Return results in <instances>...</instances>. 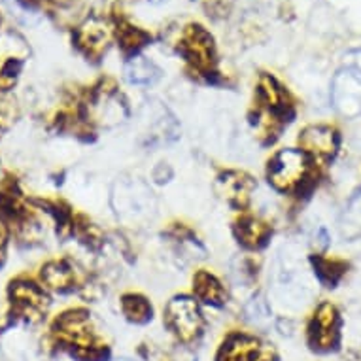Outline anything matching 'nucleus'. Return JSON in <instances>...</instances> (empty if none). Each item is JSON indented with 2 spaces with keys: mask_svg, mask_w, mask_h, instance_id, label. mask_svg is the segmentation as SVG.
I'll list each match as a JSON object with an SVG mask.
<instances>
[{
  "mask_svg": "<svg viewBox=\"0 0 361 361\" xmlns=\"http://www.w3.org/2000/svg\"><path fill=\"white\" fill-rule=\"evenodd\" d=\"M310 157L302 149L286 148L271 157L267 166L269 184L276 191L290 193L301 191V188L310 180Z\"/></svg>",
  "mask_w": 361,
  "mask_h": 361,
  "instance_id": "obj_1",
  "label": "nucleus"
},
{
  "mask_svg": "<svg viewBox=\"0 0 361 361\" xmlns=\"http://www.w3.org/2000/svg\"><path fill=\"white\" fill-rule=\"evenodd\" d=\"M112 202L125 224H142L155 212V197L140 180H121L116 184Z\"/></svg>",
  "mask_w": 361,
  "mask_h": 361,
  "instance_id": "obj_2",
  "label": "nucleus"
},
{
  "mask_svg": "<svg viewBox=\"0 0 361 361\" xmlns=\"http://www.w3.org/2000/svg\"><path fill=\"white\" fill-rule=\"evenodd\" d=\"M165 324L169 331L180 341L190 344L202 335L204 318L195 297L178 295L166 302Z\"/></svg>",
  "mask_w": 361,
  "mask_h": 361,
  "instance_id": "obj_3",
  "label": "nucleus"
},
{
  "mask_svg": "<svg viewBox=\"0 0 361 361\" xmlns=\"http://www.w3.org/2000/svg\"><path fill=\"white\" fill-rule=\"evenodd\" d=\"M55 333L61 338V343L71 346L72 354L78 355L85 350L101 348L97 343V333L91 322V314L85 310H68L61 314L55 322Z\"/></svg>",
  "mask_w": 361,
  "mask_h": 361,
  "instance_id": "obj_4",
  "label": "nucleus"
},
{
  "mask_svg": "<svg viewBox=\"0 0 361 361\" xmlns=\"http://www.w3.org/2000/svg\"><path fill=\"white\" fill-rule=\"evenodd\" d=\"M127 106L121 101L116 85L106 87V83H102L101 87L95 89V93L91 97L87 104V121H93L102 127H116L127 118Z\"/></svg>",
  "mask_w": 361,
  "mask_h": 361,
  "instance_id": "obj_5",
  "label": "nucleus"
},
{
  "mask_svg": "<svg viewBox=\"0 0 361 361\" xmlns=\"http://www.w3.org/2000/svg\"><path fill=\"white\" fill-rule=\"evenodd\" d=\"M218 361H276V352L271 344L244 333H235L219 350Z\"/></svg>",
  "mask_w": 361,
  "mask_h": 361,
  "instance_id": "obj_6",
  "label": "nucleus"
},
{
  "mask_svg": "<svg viewBox=\"0 0 361 361\" xmlns=\"http://www.w3.org/2000/svg\"><path fill=\"white\" fill-rule=\"evenodd\" d=\"M338 327H341V320H338L337 308L333 307L331 302H322L320 307L316 308L310 327H308L312 348L318 352H331L337 348L338 337H341Z\"/></svg>",
  "mask_w": 361,
  "mask_h": 361,
  "instance_id": "obj_7",
  "label": "nucleus"
},
{
  "mask_svg": "<svg viewBox=\"0 0 361 361\" xmlns=\"http://www.w3.org/2000/svg\"><path fill=\"white\" fill-rule=\"evenodd\" d=\"M180 54L195 65L201 72L210 74L214 63H216V51H214L212 36L199 25H191L180 40Z\"/></svg>",
  "mask_w": 361,
  "mask_h": 361,
  "instance_id": "obj_8",
  "label": "nucleus"
},
{
  "mask_svg": "<svg viewBox=\"0 0 361 361\" xmlns=\"http://www.w3.org/2000/svg\"><path fill=\"white\" fill-rule=\"evenodd\" d=\"M299 146L314 161H329L338 149V133L329 125H308L299 133Z\"/></svg>",
  "mask_w": 361,
  "mask_h": 361,
  "instance_id": "obj_9",
  "label": "nucleus"
},
{
  "mask_svg": "<svg viewBox=\"0 0 361 361\" xmlns=\"http://www.w3.org/2000/svg\"><path fill=\"white\" fill-rule=\"evenodd\" d=\"M10 297L18 316L29 322L40 320V316L48 307V297L44 290L30 280H16L10 288Z\"/></svg>",
  "mask_w": 361,
  "mask_h": 361,
  "instance_id": "obj_10",
  "label": "nucleus"
},
{
  "mask_svg": "<svg viewBox=\"0 0 361 361\" xmlns=\"http://www.w3.org/2000/svg\"><path fill=\"white\" fill-rule=\"evenodd\" d=\"M112 40V29L102 18H89L74 32V42L78 49L89 59H99L108 49V44Z\"/></svg>",
  "mask_w": 361,
  "mask_h": 361,
  "instance_id": "obj_11",
  "label": "nucleus"
},
{
  "mask_svg": "<svg viewBox=\"0 0 361 361\" xmlns=\"http://www.w3.org/2000/svg\"><path fill=\"white\" fill-rule=\"evenodd\" d=\"M216 190L227 204L244 208L252 199L255 180L243 171H225L216 180Z\"/></svg>",
  "mask_w": 361,
  "mask_h": 361,
  "instance_id": "obj_12",
  "label": "nucleus"
},
{
  "mask_svg": "<svg viewBox=\"0 0 361 361\" xmlns=\"http://www.w3.org/2000/svg\"><path fill=\"white\" fill-rule=\"evenodd\" d=\"M333 104L343 116L361 114V74L343 72L333 85Z\"/></svg>",
  "mask_w": 361,
  "mask_h": 361,
  "instance_id": "obj_13",
  "label": "nucleus"
},
{
  "mask_svg": "<svg viewBox=\"0 0 361 361\" xmlns=\"http://www.w3.org/2000/svg\"><path fill=\"white\" fill-rule=\"evenodd\" d=\"M257 106L291 116V102L288 91L269 74L261 76L259 83H257Z\"/></svg>",
  "mask_w": 361,
  "mask_h": 361,
  "instance_id": "obj_14",
  "label": "nucleus"
},
{
  "mask_svg": "<svg viewBox=\"0 0 361 361\" xmlns=\"http://www.w3.org/2000/svg\"><path fill=\"white\" fill-rule=\"evenodd\" d=\"M40 279L42 284L49 290L66 293V291L74 290V286H76V271L68 261H49L42 267Z\"/></svg>",
  "mask_w": 361,
  "mask_h": 361,
  "instance_id": "obj_15",
  "label": "nucleus"
},
{
  "mask_svg": "<svg viewBox=\"0 0 361 361\" xmlns=\"http://www.w3.org/2000/svg\"><path fill=\"white\" fill-rule=\"evenodd\" d=\"M238 243L250 250H257L265 246L267 238L271 237V225L255 216H243L235 225Z\"/></svg>",
  "mask_w": 361,
  "mask_h": 361,
  "instance_id": "obj_16",
  "label": "nucleus"
},
{
  "mask_svg": "<svg viewBox=\"0 0 361 361\" xmlns=\"http://www.w3.org/2000/svg\"><path fill=\"white\" fill-rule=\"evenodd\" d=\"M193 293L197 301L210 305V307H221L227 299V291L221 280L208 271H199L193 276Z\"/></svg>",
  "mask_w": 361,
  "mask_h": 361,
  "instance_id": "obj_17",
  "label": "nucleus"
},
{
  "mask_svg": "<svg viewBox=\"0 0 361 361\" xmlns=\"http://www.w3.org/2000/svg\"><path fill=\"white\" fill-rule=\"evenodd\" d=\"M125 78L133 85H154L161 78L159 66L142 55H133L125 65Z\"/></svg>",
  "mask_w": 361,
  "mask_h": 361,
  "instance_id": "obj_18",
  "label": "nucleus"
},
{
  "mask_svg": "<svg viewBox=\"0 0 361 361\" xmlns=\"http://www.w3.org/2000/svg\"><path fill=\"white\" fill-rule=\"evenodd\" d=\"M314 273L318 276L322 284H326L327 288H333L338 284V280L343 279L346 273V263L341 259H329L326 255H314L312 257Z\"/></svg>",
  "mask_w": 361,
  "mask_h": 361,
  "instance_id": "obj_19",
  "label": "nucleus"
},
{
  "mask_svg": "<svg viewBox=\"0 0 361 361\" xmlns=\"http://www.w3.org/2000/svg\"><path fill=\"white\" fill-rule=\"evenodd\" d=\"M121 310H123L125 318L135 324H146L152 320V305L148 299L138 293H127L121 297Z\"/></svg>",
  "mask_w": 361,
  "mask_h": 361,
  "instance_id": "obj_20",
  "label": "nucleus"
},
{
  "mask_svg": "<svg viewBox=\"0 0 361 361\" xmlns=\"http://www.w3.org/2000/svg\"><path fill=\"white\" fill-rule=\"evenodd\" d=\"M118 38H119V46L123 48L125 54L137 55V51L140 48L146 46L148 42V35L142 32L137 27H130V25H121L118 29Z\"/></svg>",
  "mask_w": 361,
  "mask_h": 361,
  "instance_id": "obj_21",
  "label": "nucleus"
},
{
  "mask_svg": "<svg viewBox=\"0 0 361 361\" xmlns=\"http://www.w3.org/2000/svg\"><path fill=\"white\" fill-rule=\"evenodd\" d=\"M361 233V193L348 202L343 216V235L344 237H357Z\"/></svg>",
  "mask_w": 361,
  "mask_h": 361,
  "instance_id": "obj_22",
  "label": "nucleus"
},
{
  "mask_svg": "<svg viewBox=\"0 0 361 361\" xmlns=\"http://www.w3.org/2000/svg\"><path fill=\"white\" fill-rule=\"evenodd\" d=\"M244 316L250 324L254 326H267L271 322V307L267 302L265 297H252L246 305H244Z\"/></svg>",
  "mask_w": 361,
  "mask_h": 361,
  "instance_id": "obj_23",
  "label": "nucleus"
},
{
  "mask_svg": "<svg viewBox=\"0 0 361 361\" xmlns=\"http://www.w3.org/2000/svg\"><path fill=\"white\" fill-rule=\"evenodd\" d=\"M6 244H8V227L4 225V221L0 219V261L4 259Z\"/></svg>",
  "mask_w": 361,
  "mask_h": 361,
  "instance_id": "obj_24",
  "label": "nucleus"
},
{
  "mask_svg": "<svg viewBox=\"0 0 361 361\" xmlns=\"http://www.w3.org/2000/svg\"><path fill=\"white\" fill-rule=\"evenodd\" d=\"M21 2H23V4H27V6H36L40 0H21Z\"/></svg>",
  "mask_w": 361,
  "mask_h": 361,
  "instance_id": "obj_25",
  "label": "nucleus"
},
{
  "mask_svg": "<svg viewBox=\"0 0 361 361\" xmlns=\"http://www.w3.org/2000/svg\"><path fill=\"white\" fill-rule=\"evenodd\" d=\"M119 361H127V360H119Z\"/></svg>",
  "mask_w": 361,
  "mask_h": 361,
  "instance_id": "obj_26",
  "label": "nucleus"
}]
</instances>
